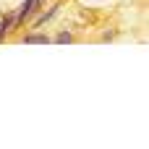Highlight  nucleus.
Returning a JSON list of instances; mask_svg holds the SVG:
<instances>
[{
    "mask_svg": "<svg viewBox=\"0 0 149 149\" xmlns=\"http://www.w3.org/2000/svg\"><path fill=\"white\" fill-rule=\"evenodd\" d=\"M37 3H39V0H26V3L21 5V10L16 13V24H21V21H26V18L31 16V10L37 8Z\"/></svg>",
    "mask_w": 149,
    "mask_h": 149,
    "instance_id": "f257e3e1",
    "label": "nucleus"
},
{
    "mask_svg": "<svg viewBox=\"0 0 149 149\" xmlns=\"http://www.w3.org/2000/svg\"><path fill=\"white\" fill-rule=\"evenodd\" d=\"M16 24V13H8V16H0V39H3V34L10 29Z\"/></svg>",
    "mask_w": 149,
    "mask_h": 149,
    "instance_id": "f03ea898",
    "label": "nucleus"
},
{
    "mask_svg": "<svg viewBox=\"0 0 149 149\" xmlns=\"http://www.w3.org/2000/svg\"><path fill=\"white\" fill-rule=\"evenodd\" d=\"M24 42H26V45H45V42H47V37H39V34H31V37H24Z\"/></svg>",
    "mask_w": 149,
    "mask_h": 149,
    "instance_id": "7ed1b4c3",
    "label": "nucleus"
},
{
    "mask_svg": "<svg viewBox=\"0 0 149 149\" xmlns=\"http://www.w3.org/2000/svg\"><path fill=\"white\" fill-rule=\"evenodd\" d=\"M58 42H60V45H65V42H71V34H60V37H58Z\"/></svg>",
    "mask_w": 149,
    "mask_h": 149,
    "instance_id": "20e7f679",
    "label": "nucleus"
}]
</instances>
